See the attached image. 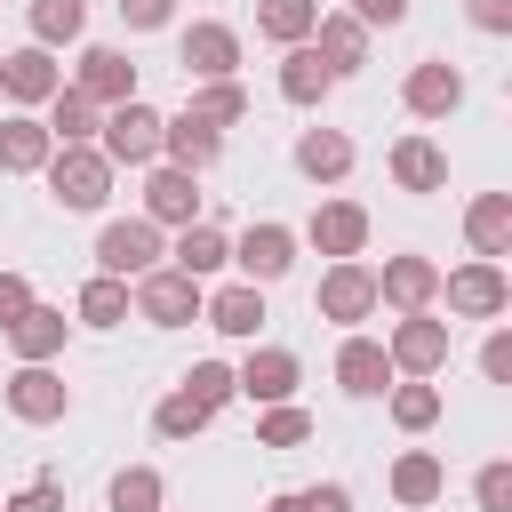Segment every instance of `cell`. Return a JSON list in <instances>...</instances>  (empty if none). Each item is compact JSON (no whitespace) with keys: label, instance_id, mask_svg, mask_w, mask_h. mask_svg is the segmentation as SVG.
Listing matches in <instances>:
<instances>
[{"label":"cell","instance_id":"cell-1","mask_svg":"<svg viewBox=\"0 0 512 512\" xmlns=\"http://www.w3.org/2000/svg\"><path fill=\"white\" fill-rule=\"evenodd\" d=\"M160 120H168V112H152L144 96H128V104H112V112H104L96 152H104L112 168H152V160H160Z\"/></svg>","mask_w":512,"mask_h":512},{"label":"cell","instance_id":"cell-2","mask_svg":"<svg viewBox=\"0 0 512 512\" xmlns=\"http://www.w3.org/2000/svg\"><path fill=\"white\" fill-rule=\"evenodd\" d=\"M40 168H48V192H56L64 208H104V200H112V160H104L96 144H56Z\"/></svg>","mask_w":512,"mask_h":512},{"label":"cell","instance_id":"cell-3","mask_svg":"<svg viewBox=\"0 0 512 512\" xmlns=\"http://www.w3.org/2000/svg\"><path fill=\"white\" fill-rule=\"evenodd\" d=\"M168 248H160V224L152 216H112L104 232H96V272H112V280H136V272H152Z\"/></svg>","mask_w":512,"mask_h":512},{"label":"cell","instance_id":"cell-4","mask_svg":"<svg viewBox=\"0 0 512 512\" xmlns=\"http://www.w3.org/2000/svg\"><path fill=\"white\" fill-rule=\"evenodd\" d=\"M440 296H448V312H456V320H496V312L512 304V280H504V264H496V256H472V264L440 272Z\"/></svg>","mask_w":512,"mask_h":512},{"label":"cell","instance_id":"cell-5","mask_svg":"<svg viewBox=\"0 0 512 512\" xmlns=\"http://www.w3.org/2000/svg\"><path fill=\"white\" fill-rule=\"evenodd\" d=\"M128 304H136V320H152V328H184V320H200V280H184L176 264H152V272H136Z\"/></svg>","mask_w":512,"mask_h":512},{"label":"cell","instance_id":"cell-6","mask_svg":"<svg viewBox=\"0 0 512 512\" xmlns=\"http://www.w3.org/2000/svg\"><path fill=\"white\" fill-rule=\"evenodd\" d=\"M312 312L336 320V328H360V320L376 312V272H368L360 256H336V264L320 272V288H312Z\"/></svg>","mask_w":512,"mask_h":512},{"label":"cell","instance_id":"cell-7","mask_svg":"<svg viewBox=\"0 0 512 512\" xmlns=\"http://www.w3.org/2000/svg\"><path fill=\"white\" fill-rule=\"evenodd\" d=\"M384 352H392V376H440V368H448V320L400 312L392 336H384Z\"/></svg>","mask_w":512,"mask_h":512},{"label":"cell","instance_id":"cell-8","mask_svg":"<svg viewBox=\"0 0 512 512\" xmlns=\"http://www.w3.org/2000/svg\"><path fill=\"white\" fill-rule=\"evenodd\" d=\"M0 400H8V416H24V424H56V416H72V384H64L48 360H24V368L0 384Z\"/></svg>","mask_w":512,"mask_h":512},{"label":"cell","instance_id":"cell-9","mask_svg":"<svg viewBox=\"0 0 512 512\" xmlns=\"http://www.w3.org/2000/svg\"><path fill=\"white\" fill-rule=\"evenodd\" d=\"M400 104H408L416 120H448V112L464 104V72H456L448 56H424V64H408V80H400Z\"/></svg>","mask_w":512,"mask_h":512},{"label":"cell","instance_id":"cell-10","mask_svg":"<svg viewBox=\"0 0 512 512\" xmlns=\"http://www.w3.org/2000/svg\"><path fill=\"white\" fill-rule=\"evenodd\" d=\"M232 264H240V280H256V288H272V280H280V272L296 264V232L264 216V224H248V232L232 240Z\"/></svg>","mask_w":512,"mask_h":512},{"label":"cell","instance_id":"cell-11","mask_svg":"<svg viewBox=\"0 0 512 512\" xmlns=\"http://www.w3.org/2000/svg\"><path fill=\"white\" fill-rule=\"evenodd\" d=\"M144 216H152V224H200V176L176 168V160H152V176H144Z\"/></svg>","mask_w":512,"mask_h":512},{"label":"cell","instance_id":"cell-12","mask_svg":"<svg viewBox=\"0 0 512 512\" xmlns=\"http://www.w3.org/2000/svg\"><path fill=\"white\" fill-rule=\"evenodd\" d=\"M432 296H440V264H432V256H384L376 304H392V312H432Z\"/></svg>","mask_w":512,"mask_h":512},{"label":"cell","instance_id":"cell-13","mask_svg":"<svg viewBox=\"0 0 512 512\" xmlns=\"http://www.w3.org/2000/svg\"><path fill=\"white\" fill-rule=\"evenodd\" d=\"M296 352H280V344H256L240 368H232V384H240V400H256V408H272V400H296Z\"/></svg>","mask_w":512,"mask_h":512},{"label":"cell","instance_id":"cell-14","mask_svg":"<svg viewBox=\"0 0 512 512\" xmlns=\"http://www.w3.org/2000/svg\"><path fill=\"white\" fill-rule=\"evenodd\" d=\"M184 72H192V80H232V72H240V32L216 24V16L184 24Z\"/></svg>","mask_w":512,"mask_h":512},{"label":"cell","instance_id":"cell-15","mask_svg":"<svg viewBox=\"0 0 512 512\" xmlns=\"http://www.w3.org/2000/svg\"><path fill=\"white\" fill-rule=\"evenodd\" d=\"M304 240H312L328 264H336V256H360V248H368V208H360V200H320L312 224H304Z\"/></svg>","mask_w":512,"mask_h":512},{"label":"cell","instance_id":"cell-16","mask_svg":"<svg viewBox=\"0 0 512 512\" xmlns=\"http://www.w3.org/2000/svg\"><path fill=\"white\" fill-rule=\"evenodd\" d=\"M336 384H344L352 400H384V384H392V352H384L376 336L352 328V336L336 344Z\"/></svg>","mask_w":512,"mask_h":512},{"label":"cell","instance_id":"cell-17","mask_svg":"<svg viewBox=\"0 0 512 512\" xmlns=\"http://www.w3.org/2000/svg\"><path fill=\"white\" fill-rule=\"evenodd\" d=\"M312 56H320L336 80H344V72H360V64H368V24H360L352 8H328V16L312 24Z\"/></svg>","mask_w":512,"mask_h":512},{"label":"cell","instance_id":"cell-18","mask_svg":"<svg viewBox=\"0 0 512 512\" xmlns=\"http://www.w3.org/2000/svg\"><path fill=\"white\" fill-rule=\"evenodd\" d=\"M72 88H80L88 104H104V112H112V104H128V96H136V64H128L120 48H80Z\"/></svg>","mask_w":512,"mask_h":512},{"label":"cell","instance_id":"cell-19","mask_svg":"<svg viewBox=\"0 0 512 512\" xmlns=\"http://www.w3.org/2000/svg\"><path fill=\"white\" fill-rule=\"evenodd\" d=\"M216 152H224V128H216V120H200L192 104H184L176 120H160V160H176V168H192V176H200Z\"/></svg>","mask_w":512,"mask_h":512},{"label":"cell","instance_id":"cell-20","mask_svg":"<svg viewBox=\"0 0 512 512\" xmlns=\"http://www.w3.org/2000/svg\"><path fill=\"white\" fill-rule=\"evenodd\" d=\"M0 336H8V352H16V360H56V352H64V336H72V320H64L56 304H40V296H32Z\"/></svg>","mask_w":512,"mask_h":512},{"label":"cell","instance_id":"cell-21","mask_svg":"<svg viewBox=\"0 0 512 512\" xmlns=\"http://www.w3.org/2000/svg\"><path fill=\"white\" fill-rule=\"evenodd\" d=\"M64 88V72H56V48H16V56H0V96H16V104H48Z\"/></svg>","mask_w":512,"mask_h":512},{"label":"cell","instance_id":"cell-22","mask_svg":"<svg viewBox=\"0 0 512 512\" xmlns=\"http://www.w3.org/2000/svg\"><path fill=\"white\" fill-rule=\"evenodd\" d=\"M200 320H208L216 336H256V328H264V288H256V280H232V288L200 296Z\"/></svg>","mask_w":512,"mask_h":512},{"label":"cell","instance_id":"cell-23","mask_svg":"<svg viewBox=\"0 0 512 512\" xmlns=\"http://www.w3.org/2000/svg\"><path fill=\"white\" fill-rule=\"evenodd\" d=\"M384 168H392V184H400V192H440V184H448V152H440L432 136H400Z\"/></svg>","mask_w":512,"mask_h":512},{"label":"cell","instance_id":"cell-24","mask_svg":"<svg viewBox=\"0 0 512 512\" xmlns=\"http://www.w3.org/2000/svg\"><path fill=\"white\" fill-rule=\"evenodd\" d=\"M296 168H304L312 184H344V176H352V136H344V128H304V136H296Z\"/></svg>","mask_w":512,"mask_h":512},{"label":"cell","instance_id":"cell-25","mask_svg":"<svg viewBox=\"0 0 512 512\" xmlns=\"http://www.w3.org/2000/svg\"><path fill=\"white\" fill-rule=\"evenodd\" d=\"M168 264H176L184 280H208V272H224V264H232V240H224L216 224H176V248H168Z\"/></svg>","mask_w":512,"mask_h":512},{"label":"cell","instance_id":"cell-26","mask_svg":"<svg viewBox=\"0 0 512 512\" xmlns=\"http://www.w3.org/2000/svg\"><path fill=\"white\" fill-rule=\"evenodd\" d=\"M440 488H448V464H440L432 448H400V464H392V504L424 512V504H432Z\"/></svg>","mask_w":512,"mask_h":512},{"label":"cell","instance_id":"cell-27","mask_svg":"<svg viewBox=\"0 0 512 512\" xmlns=\"http://www.w3.org/2000/svg\"><path fill=\"white\" fill-rule=\"evenodd\" d=\"M48 152H56V136H48L32 112H8V120H0V176H32Z\"/></svg>","mask_w":512,"mask_h":512},{"label":"cell","instance_id":"cell-28","mask_svg":"<svg viewBox=\"0 0 512 512\" xmlns=\"http://www.w3.org/2000/svg\"><path fill=\"white\" fill-rule=\"evenodd\" d=\"M464 240H472V256H504L512 248V192H480L464 208Z\"/></svg>","mask_w":512,"mask_h":512},{"label":"cell","instance_id":"cell-29","mask_svg":"<svg viewBox=\"0 0 512 512\" xmlns=\"http://www.w3.org/2000/svg\"><path fill=\"white\" fill-rule=\"evenodd\" d=\"M56 144H96V128H104V104H88L80 88H56L48 96V120H40Z\"/></svg>","mask_w":512,"mask_h":512},{"label":"cell","instance_id":"cell-30","mask_svg":"<svg viewBox=\"0 0 512 512\" xmlns=\"http://www.w3.org/2000/svg\"><path fill=\"white\" fill-rule=\"evenodd\" d=\"M328 88H336V72L312 56V40H296V48L280 56V96H288V104H320Z\"/></svg>","mask_w":512,"mask_h":512},{"label":"cell","instance_id":"cell-31","mask_svg":"<svg viewBox=\"0 0 512 512\" xmlns=\"http://www.w3.org/2000/svg\"><path fill=\"white\" fill-rule=\"evenodd\" d=\"M312 24H320V0H256V32L280 40V48L312 40Z\"/></svg>","mask_w":512,"mask_h":512},{"label":"cell","instance_id":"cell-32","mask_svg":"<svg viewBox=\"0 0 512 512\" xmlns=\"http://www.w3.org/2000/svg\"><path fill=\"white\" fill-rule=\"evenodd\" d=\"M136 304H128V280H112V272H96L88 288H80V304H72V320H88V328H120Z\"/></svg>","mask_w":512,"mask_h":512},{"label":"cell","instance_id":"cell-33","mask_svg":"<svg viewBox=\"0 0 512 512\" xmlns=\"http://www.w3.org/2000/svg\"><path fill=\"white\" fill-rule=\"evenodd\" d=\"M384 400H392V424H400V432H432V424H440V384H424V376L384 384Z\"/></svg>","mask_w":512,"mask_h":512},{"label":"cell","instance_id":"cell-34","mask_svg":"<svg viewBox=\"0 0 512 512\" xmlns=\"http://www.w3.org/2000/svg\"><path fill=\"white\" fill-rule=\"evenodd\" d=\"M24 16H32V40L40 48H64V40L88 32V0H32Z\"/></svg>","mask_w":512,"mask_h":512},{"label":"cell","instance_id":"cell-35","mask_svg":"<svg viewBox=\"0 0 512 512\" xmlns=\"http://www.w3.org/2000/svg\"><path fill=\"white\" fill-rule=\"evenodd\" d=\"M160 496H168V488H160L152 464H128V472H112V488H104L112 512H160Z\"/></svg>","mask_w":512,"mask_h":512},{"label":"cell","instance_id":"cell-36","mask_svg":"<svg viewBox=\"0 0 512 512\" xmlns=\"http://www.w3.org/2000/svg\"><path fill=\"white\" fill-rule=\"evenodd\" d=\"M296 440H312V416H304L296 400L256 408V448H296Z\"/></svg>","mask_w":512,"mask_h":512},{"label":"cell","instance_id":"cell-37","mask_svg":"<svg viewBox=\"0 0 512 512\" xmlns=\"http://www.w3.org/2000/svg\"><path fill=\"white\" fill-rule=\"evenodd\" d=\"M192 112L216 120V128H232V120H248V88H240V80H200V88H192Z\"/></svg>","mask_w":512,"mask_h":512},{"label":"cell","instance_id":"cell-38","mask_svg":"<svg viewBox=\"0 0 512 512\" xmlns=\"http://www.w3.org/2000/svg\"><path fill=\"white\" fill-rule=\"evenodd\" d=\"M176 392H192V400H200V408H208V416H216V408H224V400H240V384H232V368H224V360H192V368H184V384H176Z\"/></svg>","mask_w":512,"mask_h":512},{"label":"cell","instance_id":"cell-39","mask_svg":"<svg viewBox=\"0 0 512 512\" xmlns=\"http://www.w3.org/2000/svg\"><path fill=\"white\" fill-rule=\"evenodd\" d=\"M264 512H352V488L344 480H312V488H280Z\"/></svg>","mask_w":512,"mask_h":512},{"label":"cell","instance_id":"cell-40","mask_svg":"<svg viewBox=\"0 0 512 512\" xmlns=\"http://www.w3.org/2000/svg\"><path fill=\"white\" fill-rule=\"evenodd\" d=\"M200 424H208V408H200L192 392H168V400L152 408V432H160V440H192Z\"/></svg>","mask_w":512,"mask_h":512},{"label":"cell","instance_id":"cell-41","mask_svg":"<svg viewBox=\"0 0 512 512\" xmlns=\"http://www.w3.org/2000/svg\"><path fill=\"white\" fill-rule=\"evenodd\" d=\"M472 496H480V512H512V464H504V456H496V464H480Z\"/></svg>","mask_w":512,"mask_h":512},{"label":"cell","instance_id":"cell-42","mask_svg":"<svg viewBox=\"0 0 512 512\" xmlns=\"http://www.w3.org/2000/svg\"><path fill=\"white\" fill-rule=\"evenodd\" d=\"M0 512H64V488L40 472V480H24L16 496H0Z\"/></svg>","mask_w":512,"mask_h":512},{"label":"cell","instance_id":"cell-43","mask_svg":"<svg viewBox=\"0 0 512 512\" xmlns=\"http://www.w3.org/2000/svg\"><path fill=\"white\" fill-rule=\"evenodd\" d=\"M480 376H488V384H512V328H488V344H480Z\"/></svg>","mask_w":512,"mask_h":512},{"label":"cell","instance_id":"cell-44","mask_svg":"<svg viewBox=\"0 0 512 512\" xmlns=\"http://www.w3.org/2000/svg\"><path fill=\"white\" fill-rule=\"evenodd\" d=\"M120 16H128V32H160L176 16V0H120Z\"/></svg>","mask_w":512,"mask_h":512},{"label":"cell","instance_id":"cell-45","mask_svg":"<svg viewBox=\"0 0 512 512\" xmlns=\"http://www.w3.org/2000/svg\"><path fill=\"white\" fill-rule=\"evenodd\" d=\"M24 304H32V280H24V272H0V328H8Z\"/></svg>","mask_w":512,"mask_h":512},{"label":"cell","instance_id":"cell-46","mask_svg":"<svg viewBox=\"0 0 512 512\" xmlns=\"http://www.w3.org/2000/svg\"><path fill=\"white\" fill-rule=\"evenodd\" d=\"M464 16H472L480 32H512V0H464Z\"/></svg>","mask_w":512,"mask_h":512},{"label":"cell","instance_id":"cell-47","mask_svg":"<svg viewBox=\"0 0 512 512\" xmlns=\"http://www.w3.org/2000/svg\"><path fill=\"white\" fill-rule=\"evenodd\" d=\"M352 16L376 32V24H408V0H352Z\"/></svg>","mask_w":512,"mask_h":512},{"label":"cell","instance_id":"cell-48","mask_svg":"<svg viewBox=\"0 0 512 512\" xmlns=\"http://www.w3.org/2000/svg\"><path fill=\"white\" fill-rule=\"evenodd\" d=\"M160 512H168V504H160Z\"/></svg>","mask_w":512,"mask_h":512}]
</instances>
